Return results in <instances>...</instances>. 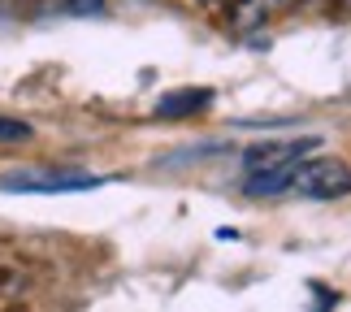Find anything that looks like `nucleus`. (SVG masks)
<instances>
[{
	"instance_id": "4",
	"label": "nucleus",
	"mask_w": 351,
	"mask_h": 312,
	"mask_svg": "<svg viewBox=\"0 0 351 312\" xmlns=\"http://www.w3.org/2000/svg\"><path fill=\"white\" fill-rule=\"evenodd\" d=\"M213 104V91L208 87H186V91H169V96H160L156 100V117H165V121H173V117H191V113H199V108H208Z\"/></svg>"
},
{
	"instance_id": "3",
	"label": "nucleus",
	"mask_w": 351,
	"mask_h": 312,
	"mask_svg": "<svg viewBox=\"0 0 351 312\" xmlns=\"http://www.w3.org/2000/svg\"><path fill=\"white\" fill-rule=\"evenodd\" d=\"M317 147V134H304V139H287V143H261L247 152V173L252 169H269V165H287V160H300L304 152Z\"/></svg>"
},
{
	"instance_id": "6",
	"label": "nucleus",
	"mask_w": 351,
	"mask_h": 312,
	"mask_svg": "<svg viewBox=\"0 0 351 312\" xmlns=\"http://www.w3.org/2000/svg\"><path fill=\"white\" fill-rule=\"evenodd\" d=\"M31 121H22V117H5L0 113V143H26L31 139Z\"/></svg>"
},
{
	"instance_id": "5",
	"label": "nucleus",
	"mask_w": 351,
	"mask_h": 312,
	"mask_svg": "<svg viewBox=\"0 0 351 312\" xmlns=\"http://www.w3.org/2000/svg\"><path fill=\"white\" fill-rule=\"evenodd\" d=\"M291 169H295V160H287V165H269V169H252L247 173V182H243V191L247 195H282L287 191V182H291Z\"/></svg>"
},
{
	"instance_id": "1",
	"label": "nucleus",
	"mask_w": 351,
	"mask_h": 312,
	"mask_svg": "<svg viewBox=\"0 0 351 312\" xmlns=\"http://www.w3.org/2000/svg\"><path fill=\"white\" fill-rule=\"evenodd\" d=\"M287 191L300 200H343V195H351V165L343 156L295 160Z\"/></svg>"
},
{
	"instance_id": "2",
	"label": "nucleus",
	"mask_w": 351,
	"mask_h": 312,
	"mask_svg": "<svg viewBox=\"0 0 351 312\" xmlns=\"http://www.w3.org/2000/svg\"><path fill=\"white\" fill-rule=\"evenodd\" d=\"M104 182H109L104 173H91V169H52V165H39V169H9V173H0V187H5V191H31V195L91 191V187H104Z\"/></svg>"
}]
</instances>
